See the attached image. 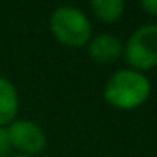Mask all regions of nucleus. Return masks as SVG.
<instances>
[{
	"mask_svg": "<svg viewBox=\"0 0 157 157\" xmlns=\"http://www.w3.org/2000/svg\"><path fill=\"white\" fill-rule=\"evenodd\" d=\"M125 59L133 71H149L157 66V25L139 27L125 46Z\"/></svg>",
	"mask_w": 157,
	"mask_h": 157,
	"instance_id": "3",
	"label": "nucleus"
},
{
	"mask_svg": "<svg viewBox=\"0 0 157 157\" xmlns=\"http://www.w3.org/2000/svg\"><path fill=\"white\" fill-rule=\"evenodd\" d=\"M150 95V81L144 73L122 69L110 76L103 96L106 103L118 110H133L147 101Z\"/></svg>",
	"mask_w": 157,
	"mask_h": 157,
	"instance_id": "1",
	"label": "nucleus"
},
{
	"mask_svg": "<svg viewBox=\"0 0 157 157\" xmlns=\"http://www.w3.org/2000/svg\"><path fill=\"white\" fill-rule=\"evenodd\" d=\"M10 144L24 155H36L46 149V133L37 123L31 120H14L7 128Z\"/></svg>",
	"mask_w": 157,
	"mask_h": 157,
	"instance_id": "4",
	"label": "nucleus"
},
{
	"mask_svg": "<svg viewBox=\"0 0 157 157\" xmlns=\"http://www.w3.org/2000/svg\"><path fill=\"white\" fill-rule=\"evenodd\" d=\"M19 112V95L7 78L0 76V127L12 123Z\"/></svg>",
	"mask_w": 157,
	"mask_h": 157,
	"instance_id": "6",
	"label": "nucleus"
},
{
	"mask_svg": "<svg viewBox=\"0 0 157 157\" xmlns=\"http://www.w3.org/2000/svg\"><path fill=\"white\" fill-rule=\"evenodd\" d=\"M91 10L100 21L112 24V22H117L123 15L125 4L122 0H93Z\"/></svg>",
	"mask_w": 157,
	"mask_h": 157,
	"instance_id": "7",
	"label": "nucleus"
},
{
	"mask_svg": "<svg viewBox=\"0 0 157 157\" xmlns=\"http://www.w3.org/2000/svg\"><path fill=\"white\" fill-rule=\"evenodd\" d=\"M123 46L117 36L112 34H100L96 37L90 39L88 54L93 61L106 64V63H115L122 56Z\"/></svg>",
	"mask_w": 157,
	"mask_h": 157,
	"instance_id": "5",
	"label": "nucleus"
},
{
	"mask_svg": "<svg viewBox=\"0 0 157 157\" xmlns=\"http://www.w3.org/2000/svg\"><path fill=\"white\" fill-rule=\"evenodd\" d=\"M12 157H31V155H24V154H17V155H12Z\"/></svg>",
	"mask_w": 157,
	"mask_h": 157,
	"instance_id": "10",
	"label": "nucleus"
},
{
	"mask_svg": "<svg viewBox=\"0 0 157 157\" xmlns=\"http://www.w3.org/2000/svg\"><path fill=\"white\" fill-rule=\"evenodd\" d=\"M12 150L10 137L5 127H0V157H7Z\"/></svg>",
	"mask_w": 157,
	"mask_h": 157,
	"instance_id": "8",
	"label": "nucleus"
},
{
	"mask_svg": "<svg viewBox=\"0 0 157 157\" xmlns=\"http://www.w3.org/2000/svg\"><path fill=\"white\" fill-rule=\"evenodd\" d=\"M140 5H142V9L149 15H155L157 17V0H145V2H142Z\"/></svg>",
	"mask_w": 157,
	"mask_h": 157,
	"instance_id": "9",
	"label": "nucleus"
},
{
	"mask_svg": "<svg viewBox=\"0 0 157 157\" xmlns=\"http://www.w3.org/2000/svg\"><path fill=\"white\" fill-rule=\"evenodd\" d=\"M51 32L68 48H81L91 39V22L76 7H58L51 15Z\"/></svg>",
	"mask_w": 157,
	"mask_h": 157,
	"instance_id": "2",
	"label": "nucleus"
}]
</instances>
